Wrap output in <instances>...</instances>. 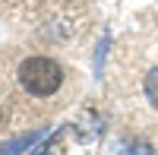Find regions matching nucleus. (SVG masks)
Returning a JSON list of instances; mask_svg holds the SVG:
<instances>
[{"label":"nucleus","instance_id":"nucleus-4","mask_svg":"<svg viewBox=\"0 0 158 155\" xmlns=\"http://www.w3.org/2000/svg\"><path fill=\"white\" fill-rule=\"evenodd\" d=\"M142 89H146V98L152 101V105L158 108V70H152L146 76V82H142Z\"/></svg>","mask_w":158,"mask_h":155},{"label":"nucleus","instance_id":"nucleus-3","mask_svg":"<svg viewBox=\"0 0 158 155\" xmlns=\"http://www.w3.org/2000/svg\"><path fill=\"white\" fill-rule=\"evenodd\" d=\"M117 155H158V152L152 146H146V143H123L117 149Z\"/></svg>","mask_w":158,"mask_h":155},{"label":"nucleus","instance_id":"nucleus-2","mask_svg":"<svg viewBox=\"0 0 158 155\" xmlns=\"http://www.w3.org/2000/svg\"><path fill=\"white\" fill-rule=\"evenodd\" d=\"M41 139H44V130H32V133H25V136H19V139H10V143H3V155H22L29 146L41 143Z\"/></svg>","mask_w":158,"mask_h":155},{"label":"nucleus","instance_id":"nucleus-1","mask_svg":"<svg viewBox=\"0 0 158 155\" xmlns=\"http://www.w3.org/2000/svg\"><path fill=\"white\" fill-rule=\"evenodd\" d=\"M19 82H22L25 92H32L38 98H48V95H54L60 89L63 70L51 57H25L19 63Z\"/></svg>","mask_w":158,"mask_h":155}]
</instances>
